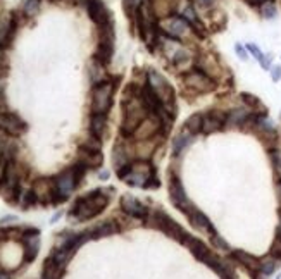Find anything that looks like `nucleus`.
<instances>
[{
	"label": "nucleus",
	"mask_w": 281,
	"mask_h": 279,
	"mask_svg": "<svg viewBox=\"0 0 281 279\" xmlns=\"http://www.w3.org/2000/svg\"><path fill=\"white\" fill-rule=\"evenodd\" d=\"M279 262L276 257H272V255H267V257H264L262 260L259 262V274L262 277H267V276H271L272 272H274L276 269H278V265H279Z\"/></svg>",
	"instance_id": "27"
},
{
	"label": "nucleus",
	"mask_w": 281,
	"mask_h": 279,
	"mask_svg": "<svg viewBox=\"0 0 281 279\" xmlns=\"http://www.w3.org/2000/svg\"><path fill=\"white\" fill-rule=\"evenodd\" d=\"M183 243L186 245L188 250H192V253H194V255L199 258V260H202V262L206 260V257L211 253V250H209L207 246L202 243V240L192 236V234H186V236H184Z\"/></svg>",
	"instance_id": "22"
},
{
	"label": "nucleus",
	"mask_w": 281,
	"mask_h": 279,
	"mask_svg": "<svg viewBox=\"0 0 281 279\" xmlns=\"http://www.w3.org/2000/svg\"><path fill=\"white\" fill-rule=\"evenodd\" d=\"M231 257L235 258L238 264H242L252 276L259 274V262H260L259 258H255L254 255H250V253L243 252V250H235V252L231 253Z\"/></svg>",
	"instance_id": "19"
},
{
	"label": "nucleus",
	"mask_w": 281,
	"mask_h": 279,
	"mask_svg": "<svg viewBox=\"0 0 281 279\" xmlns=\"http://www.w3.org/2000/svg\"><path fill=\"white\" fill-rule=\"evenodd\" d=\"M106 129H107V117H106V114H91V119H90V133H91V136L102 140L104 135H106Z\"/></svg>",
	"instance_id": "24"
},
{
	"label": "nucleus",
	"mask_w": 281,
	"mask_h": 279,
	"mask_svg": "<svg viewBox=\"0 0 281 279\" xmlns=\"http://www.w3.org/2000/svg\"><path fill=\"white\" fill-rule=\"evenodd\" d=\"M109 176H111V172H109V171H102V172H100V174H99L100 179H109Z\"/></svg>",
	"instance_id": "46"
},
{
	"label": "nucleus",
	"mask_w": 281,
	"mask_h": 279,
	"mask_svg": "<svg viewBox=\"0 0 281 279\" xmlns=\"http://www.w3.org/2000/svg\"><path fill=\"white\" fill-rule=\"evenodd\" d=\"M242 99H243V102L247 104V105H250V107H257V105H259V100H257L254 95H248V93H243Z\"/></svg>",
	"instance_id": "37"
},
{
	"label": "nucleus",
	"mask_w": 281,
	"mask_h": 279,
	"mask_svg": "<svg viewBox=\"0 0 281 279\" xmlns=\"http://www.w3.org/2000/svg\"><path fill=\"white\" fill-rule=\"evenodd\" d=\"M52 2H55V4H61V2H62V0H52Z\"/></svg>",
	"instance_id": "51"
},
{
	"label": "nucleus",
	"mask_w": 281,
	"mask_h": 279,
	"mask_svg": "<svg viewBox=\"0 0 281 279\" xmlns=\"http://www.w3.org/2000/svg\"><path fill=\"white\" fill-rule=\"evenodd\" d=\"M194 136L195 135H192L186 128H184L181 133H178V135L172 138V153H174L176 157L181 155V153L194 143Z\"/></svg>",
	"instance_id": "20"
},
{
	"label": "nucleus",
	"mask_w": 281,
	"mask_h": 279,
	"mask_svg": "<svg viewBox=\"0 0 281 279\" xmlns=\"http://www.w3.org/2000/svg\"><path fill=\"white\" fill-rule=\"evenodd\" d=\"M169 195H171V202L176 205L181 212L186 214L188 210H190L192 207H195L194 204H192L190 200H188L186 197V192H184L181 181H179V177H171V183H169Z\"/></svg>",
	"instance_id": "11"
},
{
	"label": "nucleus",
	"mask_w": 281,
	"mask_h": 279,
	"mask_svg": "<svg viewBox=\"0 0 281 279\" xmlns=\"http://www.w3.org/2000/svg\"><path fill=\"white\" fill-rule=\"evenodd\" d=\"M37 202H38V198H37V195H35L33 190H26V192H21V195H19V204H21V207L26 210L30 207H33Z\"/></svg>",
	"instance_id": "30"
},
{
	"label": "nucleus",
	"mask_w": 281,
	"mask_h": 279,
	"mask_svg": "<svg viewBox=\"0 0 281 279\" xmlns=\"http://www.w3.org/2000/svg\"><path fill=\"white\" fill-rule=\"evenodd\" d=\"M78 162L83 164L88 169H99L104 162V155L97 150H88L85 147H79Z\"/></svg>",
	"instance_id": "18"
},
{
	"label": "nucleus",
	"mask_w": 281,
	"mask_h": 279,
	"mask_svg": "<svg viewBox=\"0 0 281 279\" xmlns=\"http://www.w3.org/2000/svg\"><path fill=\"white\" fill-rule=\"evenodd\" d=\"M150 112L145 109V105L142 104L140 97H133V99H128L124 104V116H123V124H121V133L124 136H133L135 129L140 126L145 117Z\"/></svg>",
	"instance_id": "3"
},
{
	"label": "nucleus",
	"mask_w": 281,
	"mask_h": 279,
	"mask_svg": "<svg viewBox=\"0 0 281 279\" xmlns=\"http://www.w3.org/2000/svg\"><path fill=\"white\" fill-rule=\"evenodd\" d=\"M278 193H279V198H281V181H279V184H278Z\"/></svg>",
	"instance_id": "50"
},
{
	"label": "nucleus",
	"mask_w": 281,
	"mask_h": 279,
	"mask_svg": "<svg viewBox=\"0 0 281 279\" xmlns=\"http://www.w3.org/2000/svg\"><path fill=\"white\" fill-rule=\"evenodd\" d=\"M18 221V217L16 216H6V217H2V219H0V224H9V222H16Z\"/></svg>",
	"instance_id": "43"
},
{
	"label": "nucleus",
	"mask_w": 281,
	"mask_h": 279,
	"mask_svg": "<svg viewBox=\"0 0 281 279\" xmlns=\"http://www.w3.org/2000/svg\"><path fill=\"white\" fill-rule=\"evenodd\" d=\"M6 112H7V102L2 93H0V114H6Z\"/></svg>",
	"instance_id": "42"
},
{
	"label": "nucleus",
	"mask_w": 281,
	"mask_h": 279,
	"mask_svg": "<svg viewBox=\"0 0 281 279\" xmlns=\"http://www.w3.org/2000/svg\"><path fill=\"white\" fill-rule=\"evenodd\" d=\"M160 26H162L164 35L172 40L181 38L188 30V23L184 21L183 18H178V16H171V18L162 19V21H160Z\"/></svg>",
	"instance_id": "12"
},
{
	"label": "nucleus",
	"mask_w": 281,
	"mask_h": 279,
	"mask_svg": "<svg viewBox=\"0 0 281 279\" xmlns=\"http://www.w3.org/2000/svg\"><path fill=\"white\" fill-rule=\"evenodd\" d=\"M248 116H250V112L247 111V109H233L231 112H228L226 114V126H242L247 123Z\"/></svg>",
	"instance_id": "25"
},
{
	"label": "nucleus",
	"mask_w": 281,
	"mask_h": 279,
	"mask_svg": "<svg viewBox=\"0 0 281 279\" xmlns=\"http://www.w3.org/2000/svg\"><path fill=\"white\" fill-rule=\"evenodd\" d=\"M147 84L150 86V90L157 95L159 102L162 104V107L166 109V112L171 117L176 116V107H174V90L167 79L164 78L162 74H159L157 71L154 69H148L147 72Z\"/></svg>",
	"instance_id": "2"
},
{
	"label": "nucleus",
	"mask_w": 281,
	"mask_h": 279,
	"mask_svg": "<svg viewBox=\"0 0 281 279\" xmlns=\"http://www.w3.org/2000/svg\"><path fill=\"white\" fill-rule=\"evenodd\" d=\"M247 50L250 52V54L254 55V57H255L257 60H259V62H260V59L264 57V54L259 50V47H255V45H254V43H248V45H247Z\"/></svg>",
	"instance_id": "36"
},
{
	"label": "nucleus",
	"mask_w": 281,
	"mask_h": 279,
	"mask_svg": "<svg viewBox=\"0 0 281 279\" xmlns=\"http://www.w3.org/2000/svg\"><path fill=\"white\" fill-rule=\"evenodd\" d=\"M235 52L238 54V57L242 59V60H247V59H248L247 50H245V48H243L242 45H240V43H236V45H235Z\"/></svg>",
	"instance_id": "38"
},
{
	"label": "nucleus",
	"mask_w": 281,
	"mask_h": 279,
	"mask_svg": "<svg viewBox=\"0 0 281 279\" xmlns=\"http://www.w3.org/2000/svg\"><path fill=\"white\" fill-rule=\"evenodd\" d=\"M223 126H226V114H221L219 111H212L202 116V133H206V135L219 131Z\"/></svg>",
	"instance_id": "16"
},
{
	"label": "nucleus",
	"mask_w": 281,
	"mask_h": 279,
	"mask_svg": "<svg viewBox=\"0 0 281 279\" xmlns=\"http://www.w3.org/2000/svg\"><path fill=\"white\" fill-rule=\"evenodd\" d=\"M0 279H11V274L7 272V270L0 269Z\"/></svg>",
	"instance_id": "45"
},
{
	"label": "nucleus",
	"mask_w": 281,
	"mask_h": 279,
	"mask_svg": "<svg viewBox=\"0 0 281 279\" xmlns=\"http://www.w3.org/2000/svg\"><path fill=\"white\" fill-rule=\"evenodd\" d=\"M197 2H199V6H202V7H206V9H209V7L214 6L216 0H197Z\"/></svg>",
	"instance_id": "44"
},
{
	"label": "nucleus",
	"mask_w": 281,
	"mask_h": 279,
	"mask_svg": "<svg viewBox=\"0 0 281 279\" xmlns=\"http://www.w3.org/2000/svg\"><path fill=\"white\" fill-rule=\"evenodd\" d=\"M116 84L111 81H102L93 86L91 91V114H107L112 105Z\"/></svg>",
	"instance_id": "4"
},
{
	"label": "nucleus",
	"mask_w": 281,
	"mask_h": 279,
	"mask_svg": "<svg viewBox=\"0 0 281 279\" xmlns=\"http://www.w3.org/2000/svg\"><path fill=\"white\" fill-rule=\"evenodd\" d=\"M6 167H7V160H6V157L0 153V183H2V179H4V174H6Z\"/></svg>",
	"instance_id": "40"
},
{
	"label": "nucleus",
	"mask_w": 281,
	"mask_h": 279,
	"mask_svg": "<svg viewBox=\"0 0 281 279\" xmlns=\"http://www.w3.org/2000/svg\"><path fill=\"white\" fill-rule=\"evenodd\" d=\"M183 19H184V21H186L188 24H190V26L194 28V30H195L200 36H204V33H206V31H204V24L199 21V16H197L195 9L190 6V4H188V6L183 9Z\"/></svg>",
	"instance_id": "26"
},
{
	"label": "nucleus",
	"mask_w": 281,
	"mask_h": 279,
	"mask_svg": "<svg viewBox=\"0 0 281 279\" xmlns=\"http://www.w3.org/2000/svg\"><path fill=\"white\" fill-rule=\"evenodd\" d=\"M121 209L124 214H128L130 217H135V219H147L148 217V209L131 195L121 197Z\"/></svg>",
	"instance_id": "13"
},
{
	"label": "nucleus",
	"mask_w": 281,
	"mask_h": 279,
	"mask_svg": "<svg viewBox=\"0 0 281 279\" xmlns=\"http://www.w3.org/2000/svg\"><path fill=\"white\" fill-rule=\"evenodd\" d=\"M104 67H106V66H104V64H100L95 57L90 62V79H91V83H93V86H95V84H99V83H102V81H106V79H104V76H106Z\"/></svg>",
	"instance_id": "28"
},
{
	"label": "nucleus",
	"mask_w": 281,
	"mask_h": 279,
	"mask_svg": "<svg viewBox=\"0 0 281 279\" xmlns=\"http://www.w3.org/2000/svg\"><path fill=\"white\" fill-rule=\"evenodd\" d=\"M74 4H78V6H83V7H86L88 6V2H90V0H73Z\"/></svg>",
	"instance_id": "47"
},
{
	"label": "nucleus",
	"mask_w": 281,
	"mask_h": 279,
	"mask_svg": "<svg viewBox=\"0 0 281 279\" xmlns=\"http://www.w3.org/2000/svg\"><path fill=\"white\" fill-rule=\"evenodd\" d=\"M112 54H114V23L109 21L100 26V42L97 52H95V59L100 64L107 66L112 59Z\"/></svg>",
	"instance_id": "5"
},
{
	"label": "nucleus",
	"mask_w": 281,
	"mask_h": 279,
	"mask_svg": "<svg viewBox=\"0 0 281 279\" xmlns=\"http://www.w3.org/2000/svg\"><path fill=\"white\" fill-rule=\"evenodd\" d=\"M184 84L192 90L199 91V93H209L216 88V83L212 78H209L204 71H190L184 74Z\"/></svg>",
	"instance_id": "7"
},
{
	"label": "nucleus",
	"mask_w": 281,
	"mask_h": 279,
	"mask_svg": "<svg viewBox=\"0 0 281 279\" xmlns=\"http://www.w3.org/2000/svg\"><path fill=\"white\" fill-rule=\"evenodd\" d=\"M38 11H40V0H26L25 6H23V12H25L28 18L37 16Z\"/></svg>",
	"instance_id": "33"
},
{
	"label": "nucleus",
	"mask_w": 281,
	"mask_h": 279,
	"mask_svg": "<svg viewBox=\"0 0 281 279\" xmlns=\"http://www.w3.org/2000/svg\"><path fill=\"white\" fill-rule=\"evenodd\" d=\"M271 55H264V57L262 59H260V66H262L264 67V69H269V67H271Z\"/></svg>",
	"instance_id": "41"
},
{
	"label": "nucleus",
	"mask_w": 281,
	"mask_h": 279,
	"mask_svg": "<svg viewBox=\"0 0 281 279\" xmlns=\"http://www.w3.org/2000/svg\"><path fill=\"white\" fill-rule=\"evenodd\" d=\"M271 79L272 81H279L281 79V66H274L271 69Z\"/></svg>",
	"instance_id": "39"
},
{
	"label": "nucleus",
	"mask_w": 281,
	"mask_h": 279,
	"mask_svg": "<svg viewBox=\"0 0 281 279\" xmlns=\"http://www.w3.org/2000/svg\"><path fill=\"white\" fill-rule=\"evenodd\" d=\"M131 153H133V150L124 147L123 143L116 145L114 152H112V164H114V167L118 169V171L123 167H126L128 164H131Z\"/></svg>",
	"instance_id": "21"
},
{
	"label": "nucleus",
	"mask_w": 281,
	"mask_h": 279,
	"mask_svg": "<svg viewBox=\"0 0 281 279\" xmlns=\"http://www.w3.org/2000/svg\"><path fill=\"white\" fill-rule=\"evenodd\" d=\"M271 162H272V167H274V172L281 177V150L271 152Z\"/></svg>",
	"instance_id": "34"
},
{
	"label": "nucleus",
	"mask_w": 281,
	"mask_h": 279,
	"mask_svg": "<svg viewBox=\"0 0 281 279\" xmlns=\"http://www.w3.org/2000/svg\"><path fill=\"white\" fill-rule=\"evenodd\" d=\"M54 184H55L54 204H62V202H66L67 198H69V195L73 193V190L78 186V181H76L73 167L62 171L61 174L54 179Z\"/></svg>",
	"instance_id": "6"
},
{
	"label": "nucleus",
	"mask_w": 281,
	"mask_h": 279,
	"mask_svg": "<svg viewBox=\"0 0 281 279\" xmlns=\"http://www.w3.org/2000/svg\"><path fill=\"white\" fill-rule=\"evenodd\" d=\"M88 231H90L91 240H99V238H106V236L116 234L119 231V228L114 221H104V222H100L99 226H95V228L88 229Z\"/></svg>",
	"instance_id": "23"
},
{
	"label": "nucleus",
	"mask_w": 281,
	"mask_h": 279,
	"mask_svg": "<svg viewBox=\"0 0 281 279\" xmlns=\"http://www.w3.org/2000/svg\"><path fill=\"white\" fill-rule=\"evenodd\" d=\"M211 243H212V246H214L216 250H221V252H230V243H228L226 240H224L223 236H219L218 233H214L211 236Z\"/></svg>",
	"instance_id": "32"
},
{
	"label": "nucleus",
	"mask_w": 281,
	"mask_h": 279,
	"mask_svg": "<svg viewBox=\"0 0 281 279\" xmlns=\"http://www.w3.org/2000/svg\"><path fill=\"white\" fill-rule=\"evenodd\" d=\"M276 238H281V216H279V226H278V231H276Z\"/></svg>",
	"instance_id": "48"
},
{
	"label": "nucleus",
	"mask_w": 281,
	"mask_h": 279,
	"mask_svg": "<svg viewBox=\"0 0 281 279\" xmlns=\"http://www.w3.org/2000/svg\"><path fill=\"white\" fill-rule=\"evenodd\" d=\"M160 119H159V116H155V114H148L145 119L140 123V126L135 129V133H133V136H135V140L136 141H142V140H152V138H155V136L159 135V131H160Z\"/></svg>",
	"instance_id": "8"
},
{
	"label": "nucleus",
	"mask_w": 281,
	"mask_h": 279,
	"mask_svg": "<svg viewBox=\"0 0 281 279\" xmlns=\"http://www.w3.org/2000/svg\"><path fill=\"white\" fill-rule=\"evenodd\" d=\"M186 216H188V219H190V224L194 226L197 231L206 233V234H211V236L216 233L214 226H212V222L209 221V217H207L204 212H200V210L197 209V207H192V209L186 212Z\"/></svg>",
	"instance_id": "14"
},
{
	"label": "nucleus",
	"mask_w": 281,
	"mask_h": 279,
	"mask_svg": "<svg viewBox=\"0 0 281 279\" xmlns=\"http://www.w3.org/2000/svg\"><path fill=\"white\" fill-rule=\"evenodd\" d=\"M271 255L276 257L278 260H281V238H276V240H274L272 248H271Z\"/></svg>",
	"instance_id": "35"
},
{
	"label": "nucleus",
	"mask_w": 281,
	"mask_h": 279,
	"mask_svg": "<svg viewBox=\"0 0 281 279\" xmlns=\"http://www.w3.org/2000/svg\"><path fill=\"white\" fill-rule=\"evenodd\" d=\"M184 126H186V129L192 133V135H197V133H200V131H202V114L190 116L186 119V123H184Z\"/></svg>",
	"instance_id": "29"
},
{
	"label": "nucleus",
	"mask_w": 281,
	"mask_h": 279,
	"mask_svg": "<svg viewBox=\"0 0 281 279\" xmlns=\"http://www.w3.org/2000/svg\"><path fill=\"white\" fill-rule=\"evenodd\" d=\"M260 14L266 19H274L276 14H278V9H276L274 2H272V0H264V2L260 4Z\"/></svg>",
	"instance_id": "31"
},
{
	"label": "nucleus",
	"mask_w": 281,
	"mask_h": 279,
	"mask_svg": "<svg viewBox=\"0 0 281 279\" xmlns=\"http://www.w3.org/2000/svg\"><path fill=\"white\" fill-rule=\"evenodd\" d=\"M86 9H88V14H90L91 21H93L95 24H99V26H104V24L112 21L109 11L106 9V6H104L102 0H90L88 6H86Z\"/></svg>",
	"instance_id": "17"
},
{
	"label": "nucleus",
	"mask_w": 281,
	"mask_h": 279,
	"mask_svg": "<svg viewBox=\"0 0 281 279\" xmlns=\"http://www.w3.org/2000/svg\"><path fill=\"white\" fill-rule=\"evenodd\" d=\"M23 255H25V262H33L38 255L40 250V229L37 228H28L23 231Z\"/></svg>",
	"instance_id": "9"
},
{
	"label": "nucleus",
	"mask_w": 281,
	"mask_h": 279,
	"mask_svg": "<svg viewBox=\"0 0 281 279\" xmlns=\"http://www.w3.org/2000/svg\"><path fill=\"white\" fill-rule=\"evenodd\" d=\"M61 216H62V212H57V214H55L54 217H52V222H55V221H57V219H59V217H61Z\"/></svg>",
	"instance_id": "49"
},
{
	"label": "nucleus",
	"mask_w": 281,
	"mask_h": 279,
	"mask_svg": "<svg viewBox=\"0 0 281 279\" xmlns=\"http://www.w3.org/2000/svg\"><path fill=\"white\" fill-rule=\"evenodd\" d=\"M37 195L38 202L42 204H54V195H55V184L52 179H37L31 188Z\"/></svg>",
	"instance_id": "15"
},
{
	"label": "nucleus",
	"mask_w": 281,
	"mask_h": 279,
	"mask_svg": "<svg viewBox=\"0 0 281 279\" xmlns=\"http://www.w3.org/2000/svg\"><path fill=\"white\" fill-rule=\"evenodd\" d=\"M109 204V198L102 193V190H95V192L88 193L86 197H79L74 202L73 209L69 212L71 221H88L99 216Z\"/></svg>",
	"instance_id": "1"
},
{
	"label": "nucleus",
	"mask_w": 281,
	"mask_h": 279,
	"mask_svg": "<svg viewBox=\"0 0 281 279\" xmlns=\"http://www.w3.org/2000/svg\"><path fill=\"white\" fill-rule=\"evenodd\" d=\"M0 129H2L6 135L11 136H21L23 133H26V123L14 112H6V114H0Z\"/></svg>",
	"instance_id": "10"
}]
</instances>
